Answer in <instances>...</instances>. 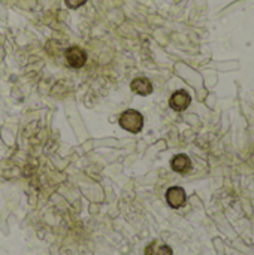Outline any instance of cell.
Segmentation results:
<instances>
[{
  "label": "cell",
  "mask_w": 254,
  "mask_h": 255,
  "mask_svg": "<svg viewBox=\"0 0 254 255\" xmlns=\"http://www.w3.org/2000/svg\"><path fill=\"white\" fill-rule=\"evenodd\" d=\"M171 167L177 173H187L192 169V160L186 154H178L171 160Z\"/></svg>",
  "instance_id": "cell-6"
},
{
  "label": "cell",
  "mask_w": 254,
  "mask_h": 255,
  "mask_svg": "<svg viewBox=\"0 0 254 255\" xmlns=\"http://www.w3.org/2000/svg\"><path fill=\"white\" fill-rule=\"evenodd\" d=\"M186 199H187L186 191L181 187H171L166 191V202L174 209H178V208L184 206L186 205Z\"/></svg>",
  "instance_id": "cell-4"
},
{
  "label": "cell",
  "mask_w": 254,
  "mask_h": 255,
  "mask_svg": "<svg viewBox=\"0 0 254 255\" xmlns=\"http://www.w3.org/2000/svg\"><path fill=\"white\" fill-rule=\"evenodd\" d=\"M130 88L135 94L150 96L153 93V84L148 78H136L130 82Z\"/></svg>",
  "instance_id": "cell-5"
},
{
  "label": "cell",
  "mask_w": 254,
  "mask_h": 255,
  "mask_svg": "<svg viewBox=\"0 0 254 255\" xmlns=\"http://www.w3.org/2000/svg\"><path fill=\"white\" fill-rule=\"evenodd\" d=\"M145 255H174L172 248L160 241H153L145 247Z\"/></svg>",
  "instance_id": "cell-7"
},
{
  "label": "cell",
  "mask_w": 254,
  "mask_h": 255,
  "mask_svg": "<svg viewBox=\"0 0 254 255\" xmlns=\"http://www.w3.org/2000/svg\"><path fill=\"white\" fill-rule=\"evenodd\" d=\"M85 1H87V0H64V3H66V6H67L69 9H78V7H81L82 4H85Z\"/></svg>",
  "instance_id": "cell-8"
},
{
  "label": "cell",
  "mask_w": 254,
  "mask_h": 255,
  "mask_svg": "<svg viewBox=\"0 0 254 255\" xmlns=\"http://www.w3.org/2000/svg\"><path fill=\"white\" fill-rule=\"evenodd\" d=\"M64 58L67 61V64L73 69H81L85 61H87V54L82 48L79 46H69L64 51Z\"/></svg>",
  "instance_id": "cell-2"
},
{
  "label": "cell",
  "mask_w": 254,
  "mask_h": 255,
  "mask_svg": "<svg viewBox=\"0 0 254 255\" xmlns=\"http://www.w3.org/2000/svg\"><path fill=\"white\" fill-rule=\"evenodd\" d=\"M118 124L121 126V128L136 134V133H141V130L144 127V117L141 112H138L135 109H127L120 115Z\"/></svg>",
  "instance_id": "cell-1"
},
{
  "label": "cell",
  "mask_w": 254,
  "mask_h": 255,
  "mask_svg": "<svg viewBox=\"0 0 254 255\" xmlns=\"http://www.w3.org/2000/svg\"><path fill=\"white\" fill-rule=\"evenodd\" d=\"M190 103H192V97H190V94H189L186 90H178V91H175V93L171 96V99H169V106H171V109H174V111H177V112L186 111V109L190 106Z\"/></svg>",
  "instance_id": "cell-3"
}]
</instances>
